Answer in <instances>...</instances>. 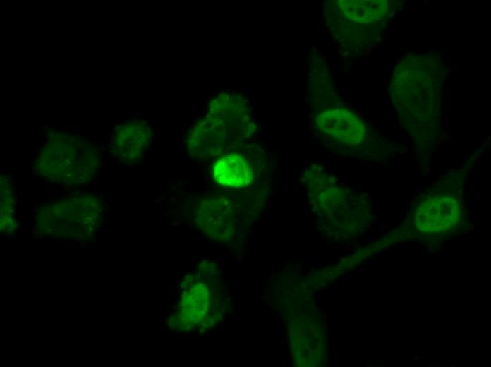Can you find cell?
<instances>
[{"mask_svg": "<svg viewBox=\"0 0 491 367\" xmlns=\"http://www.w3.org/2000/svg\"><path fill=\"white\" fill-rule=\"evenodd\" d=\"M210 262L201 263L198 275H191L182 284L183 289L174 325L181 330L208 329L219 318V292L210 277Z\"/></svg>", "mask_w": 491, "mask_h": 367, "instance_id": "cell-1", "label": "cell"}, {"mask_svg": "<svg viewBox=\"0 0 491 367\" xmlns=\"http://www.w3.org/2000/svg\"><path fill=\"white\" fill-rule=\"evenodd\" d=\"M462 210L458 199L442 193L429 195L415 209L414 223L420 231L448 233L460 225Z\"/></svg>", "mask_w": 491, "mask_h": 367, "instance_id": "cell-2", "label": "cell"}, {"mask_svg": "<svg viewBox=\"0 0 491 367\" xmlns=\"http://www.w3.org/2000/svg\"><path fill=\"white\" fill-rule=\"evenodd\" d=\"M235 212L231 202L222 196L202 198L195 205L193 219L206 236L218 241L230 240L234 234Z\"/></svg>", "mask_w": 491, "mask_h": 367, "instance_id": "cell-3", "label": "cell"}, {"mask_svg": "<svg viewBox=\"0 0 491 367\" xmlns=\"http://www.w3.org/2000/svg\"><path fill=\"white\" fill-rule=\"evenodd\" d=\"M208 115L221 123L234 147L243 143L252 133L248 109L239 96L221 94L210 104Z\"/></svg>", "mask_w": 491, "mask_h": 367, "instance_id": "cell-4", "label": "cell"}, {"mask_svg": "<svg viewBox=\"0 0 491 367\" xmlns=\"http://www.w3.org/2000/svg\"><path fill=\"white\" fill-rule=\"evenodd\" d=\"M314 123L320 135L340 145H358L365 138V128L363 121L347 109L322 112L315 118Z\"/></svg>", "mask_w": 491, "mask_h": 367, "instance_id": "cell-5", "label": "cell"}, {"mask_svg": "<svg viewBox=\"0 0 491 367\" xmlns=\"http://www.w3.org/2000/svg\"><path fill=\"white\" fill-rule=\"evenodd\" d=\"M187 149L198 157H211L234 148L221 123L207 114L190 130L187 138Z\"/></svg>", "mask_w": 491, "mask_h": 367, "instance_id": "cell-6", "label": "cell"}, {"mask_svg": "<svg viewBox=\"0 0 491 367\" xmlns=\"http://www.w3.org/2000/svg\"><path fill=\"white\" fill-rule=\"evenodd\" d=\"M214 179L224 186L239 188L249 185L253 179V169L242 155L230 153L222 156L212 167Z\"/></svg>", "mask_w": 491, "mask_h": 367, "instance_id": "cell-7", "label": "cell"}, {"mask_svg": "<svg viewBox=\"0 0 491 367\" xmlns=\"http://www.w3.org/2000/svg\"><path fill=\"white\" fill-rule=\"evenodd\" d=\"M150 138L149 128L140 122L124 124L116 131L114 145L122 158L134 160L141 156Z\"/></svg>", "mask_w": 491, "mask_h": 367, "instance_id": "cell-8", "label": "cell"}, {"mask_svg": "<svg viewBox=\"0 0 491 367\" xmlns=\"http://www.w3.org/2000/svg\"><path fill=\"white\" fill-rule=\"evenodd\" d=\"M337 4L341 16L359 24L379 21L386 16L388 10L385 1H339Z\"/></svg>", "mask_w": 491, "mask_h": 367, "instance_id": "cell-9", "label": "cell"}]
</instances>
